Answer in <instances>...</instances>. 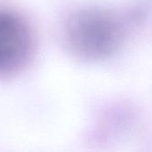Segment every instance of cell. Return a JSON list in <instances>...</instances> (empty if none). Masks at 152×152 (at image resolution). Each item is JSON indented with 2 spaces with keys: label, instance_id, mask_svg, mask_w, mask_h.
I'll use <instances>...</instances> for the list:
<instances>
[{
  "label": "cell",
  "instance_id": "1",
  "mask_svg": "<svg viewBox=\"0 0 152 152\" xmlns=\"http://www.w3.org/2000/svg\"><path fill=\"white\" fill-rule=\"evenodd\" d=\"M68 48L85 59H101L113 53L123 37L120 21L101 9H82L70 14L63 28Z\"/></svg>",
  "mask_w": 152,
  "mask_h": 152
},
{
  "label": "cell",
  "instance_id": "2",
  "mask_svg": "<svg viewBox=\"0 0 152 152\" xmlns=\"http://www.w3.org/2000/svg\"><path fill=\"white\" fill-rule=\"evenodd\" d=\"M33 49V32L26 19L17 12L0 8V77L21 70Z\"/></svg>",
  "mask_w": 152,
  "mask_h": 152
}]
</instances>
